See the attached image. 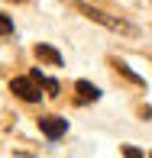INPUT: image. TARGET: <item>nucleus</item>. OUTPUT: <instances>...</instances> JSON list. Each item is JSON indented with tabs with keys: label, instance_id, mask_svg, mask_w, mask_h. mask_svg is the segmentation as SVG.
Instances as JSON below:
<instances>
[{
	"label": "nucleus",
	"instance_id": "1",
	"mask_svg": "<svg viewBox=\"0 0 152 158\" xmlns=\"http://www.w3.org/2000/svg\"><path fill=\"white\" fill-rule=\"evenodd\" d=\"M42 87H46V84H42L36 74L13 77V84H10V90H13L20 100H26V103H39V100H42Z\"/></svg>",
	"mask_w": 152,
	"mask_h": 158
},
{
	"label": "nucleus",
	"instance_id": "2",
	"mask_svg": "<svg viewBox=\"0 0 152 158\" xmlns=\"http://www.w3.org/2000/svg\"><path fill=\"white\" fill-rule=\"evenodd\" d=\"M78 10H81L88 19H94V23H100V26H107V29H113V32L133 35V26H129V23H123V19H113V16H107V13L94 10V6H88V3H78Z\"/></svg>",
	"mask_w": 152,
	"mask_h": 158
},
{
	"label": "nucleus",
	"instance_id": "3",
	"mask_svg": "<svg viewBox=\"0 0 152 158\" xmlns=\"http://www.w3.org/2000/svg\"><path fill=\"white\" fill-rule=\"evenodd\" d=\"M39 129H42V135H49V139H62L65 135V129H68V123L65 119H59V116H42L39 119Z\"/></svg>",
	"mask_w": 152,
	"mask_h": 158
},
{
	"label": "nucleus",
	"instance_id": "4",
	"mask_svg": "<svg viewBox=\"0 0 152 158\" xmlns=\"http://www.w3.org/2000/svg\"><path fill=\"white\" fill-rule=\"evenodd\" d=\"M75 94H78V97H75L78 103H94V100L100 97V90L94 87L91 81H78V84H75Z\"/></svg>",
	"mask_w": 152,
	"mask_h": 158
},
{
	"label": "nucleus",
	"instance_id": "5",
	"mask_svg": "<svg viewBox=\"0 0 152 158\" xmlns=\"http://www.w3.org/2000/svg\"><path fill=\"white\" fill-rule=\"evenodd\" d=\"M36 58H39V61H49V64H55V68L62 64V55L55 52L52 45H36Z\"/></svg>",
	"mask_w": 152,
	"mask_h": 158
},
{
	"label": "nucleus",
	"instance_id": "6",
	"mask_svg": "<svg viewBox=\"0 0 152 158\" xmlns=\"http://www.w3.org/2000/svg\"><path fill=\"white\" fill-rule=\"evenodd\" d=\"M33 74L39 77L42 84H46V90H49V97H55V94H59V81H52V77H42V71H33Z\"/></svg>",
	"mask_w": 152,
	"mask_h": 158
},
{
	"label": "nucleus",
	"instance_id": "7",
	"mask_svg": "<svg viewBox=\"0 0 152 158\" xmlns=\"http://www.w3.org/2000/svg\"><path fill=\"white\" fill-rule=\"evenodd\" d=\"M13 32V23H10V16L7 13H0V35H10Z\"/></svg>",
	"mask_w": 152,
	"mask_h": 158
},
{
	"label": "nucleus",
	"instance_id": "8",
	"mask_svg": "<svg viewBox=\"0 0 152 158\" xmlns=\"http://www.w3.org/2000/svg\"><path fill=\"white\" fill-rule=\"evenodd\" d=\"M113 64H117V68H120L123 74H126L129 81H133V84H142V77H139V74H133V71H129V68H126V64H123V61H113Z\"/></svg>",
	"mask_w": 152,
	"mask_h": 158
},
{
	"label": "nucleus",
	"instance_id": "9",
	"mask_svg": "<svg viewBox=\"0 0 152 158\" xmlns=\"http://www.w3.org/2000/svg\"><path fill=\"white\" fill-rule=\"evenodd\" d=\"M123 155H126V158H139L142 152H139V148H123Z\"/></svg>",
	"mask_w": 152,
	"mask_h": 158
}]
</instances>
